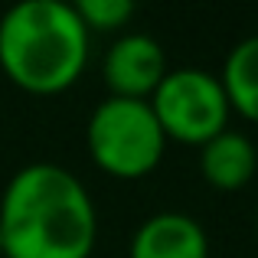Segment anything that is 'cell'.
Listing matches in <instances>:
<instances>
[{
  "label": "cell",
  "mask_w": 258,
  "mask_h": 258,
  "mask_svg": "<svg viewBox=\"0 0 258 258\" xmlns=\"http://www.w3.org/2000/svg\"><path fill=\"white\" fill-rule=\"evenodd\" d=\"M0 239L4 258H92L98 209L72 170L30 164L4 186Z\"/></svg>",
  "instance_id": "cell-1"
},
{
  "label": "cell",
  "mask_w": 258,
  "mask_h": 258,
  "mask_svg": "<svg viewBox=\"0 0 258 258\" xmlns=\"http://www.w3.org/2000/svg\"><path fill=\"white\" fill-rule=\"evenodd\" d=\"M92 36L76 7L23 0L0 17V72L26 95H62L88 69Z\"/></svg>",
  "instance_id": "cell-2"
},
{
  "label": "cell",
  "mask_w": 258,
  "mask_h": 258,
  "mask_svg": "<svg viewBox=\"0 0 258 258\" xmlns=\"http://www.w3.org/2000/svg\"><path fill=\"white\" fill-rule=\"evenodd\" d=\"M85 147L92 164L114 180H141L164 160L167 138L147 101L108 95L85 124Z\"/></svg>",
  "instance_id": "cell-3"
},
{
  "label": "cell",
  "mask_w": 258,
  "mask_h": 258,
  "mask_svg": "<svg viewBox=\"0 0 258 258\" xmlns=\"http://www.w3.org/2000/svg\"><path fill=\"white\" fill-rule=\"evenodd\" d=\"M147 105L164 138L186 147H203L216 134H222L232 114L219 76L206 69H193V66L167 69V76L154 88Z\"/></svg>",
  "instance_id": "cell-4"
},
{
  "label": "cell",
  "mask_w": 258,
  "mask_h": 258,
  "mask_svg": "<svg viewBox=\"0 0 258 258\" xmlns=\"http://www.w3.org/2000/svg\"><path fill=\"white\" fill-rule=\"evenodd\" d=\"M164 76H167L164 46L147 33L118 36L101 59V79H105L111 98L147 101Z\"/></svg>",
  "instance_id": "cell-5"
},
{
  "label": "cell",
  "mask_w": 258,
  "mask_h": 258,
  "mask_svg": "<svg viewBox=\"0 0 258 258\" xmlns=\"http://www.w3.org/2000/svg\"><path fill=\"white\" fill-rule=\"evenodd\" d=\"M127 258H209V235L186 213H154L134 229Z\"/></svg>",
  "instance_id": "cell-6"
},
{
  "label": "cell",
  "mask_w": 258,
  "mask_h": 258,
  "mask_svg": "<svg viewBox=\"0 0 258 258\" xmlns=\"http://www.w3.org/2000/svg\"><path fill=\"white\" fill-rule=\"evenodd\" d=\"M200 173L219 193H239L258 173V147L248 134L226 127L200 147Z\"/></svg>",
  "instance_id": "cell-7"
},
{
  "label": "cell",
  "mask_w": 258,
  "mask_h": 258,
  "mask_svg": "<svg viewBox=\"0 0 258 258\" xmlns=\"http://www.w3.org/2000/svg\"><path fill=\"white\" fill-rule=\"evenodd\" d=\"M219 82L226 88L229 108L258 124V33L232 46V52L222 62Z\"/></svg>",
  "instance_id": "cell-8"
},
{
  "label": "cell",
  "mask_w": 258,
  "mask_h": 258,
  "mask_svg": "<svg viewBox=\"0 0 258 258\" xmlns=\"http://www.w3.org/2000/svg\"><path fill=\"white\" fill-rule=\"evenodd\" d=\"M72 7H76L82 26L88 30V36H92V33L121 30V26H127L134 20V13H138V7H134L131 0H79V4H72Z\"/></svg>",
  "instance_id": "cell-9"
},
{
  "label": "cell",
  "mask_w": 258,
  "mask_h": 258,
  "mask_svg": "<svg viewBox=\"0 0 258 258\" xmlns=\"http://www.w3.org/2000/svg\"><path fill=\"white\" fill-rule=\"evenodd\" d=\"M0 258H4V239H0Z\"/></svg>",
  "instance_id": "cell-10"
},
{
  "label": "cell",
  "mask_w": 258,
  "mask_h": 258,
  "mask_svg": "<svg viewBox=\"0 0 258 258\" xmlns=\"http://www.w3.org/2000/svg\"><path fill=\"white\" fill-rule=\"evenodd\" d=\"M255 226H258V213H255Z\"/></svg>",
  "instance_id": "cell-11"
}]
</instances>
